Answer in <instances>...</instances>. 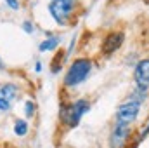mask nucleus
<instances>
[{
  "label": "nucleus",
  "mask_w": 149,
  "mask_h": 148,
  "mask_svg": "<svg viewBox=\"0 0 149 148\" xmlns=\"http://www.w3.org/2000/svg\"><path fill=\"white\" fill-rule=\"evenodd\" d=\"M123 40H125V35L121 32H113V33H109L108 37L104 38V42H102V52H104V56H111L113 52H116L121 47Z\"/></svg>",
  "instance_id": "6e6552de"
},
{
  "label": "nucleus",
  "mask_w": 149,
  "mask_h": 148,
  "mask_svg": "<svg viewBox=\"0 0 149 148\" xmlns=\"http://www.w3.org/2000/svg\"><path fill=\"white\" fill-rule=\"evenodd\" d=\"M59 44H61V38L59 37H49V38H45V40L38 45V49H40L42 52H47V51H54V49H57Z\"/></svg>",
  "instance_id": "1a4fd4ad"
},
{
  "label": "nucleus",
  "mask_w": 149,
  "mask_h": 148,
  "mask_svg": "<svg viewBox=\"0 0 149 148\" xmlns=\"http://www.w3.org/2000/svg\"><path fill=\"white\" fill-rule=\"evenodd\" d=\"M130 99H134V101H137V103H144L146 99H148V89H141V87H137L135 85V89H134V92L130 94Z\"/></svg>",
  "instance_id": "9d476101"
},
{
  "label": "nucleus",
  "mask_w": 149,
  "mask_h": 148,
  "mask_svg": "<svg viewBox=\"0 0 149 148\" xmlns=\"http://www.w3.org/2000/svg\"><path fill=\"white\" fill-rule=\"evenodd\" d=\"M17 87L14 84H3L0 87V111H9L12 108V101L17 98Z\"/></svg>",
  "instance_id": "423d86ee"
},
{
  "label": "nucleus",
  "mask_w": 149,
  "mask_h": 148,
  "mask_svg": "<svg viewBox=\"0 0 149 148\" xmlns=\"http://www.w3.org/2000/svg\"><path fill=\"white\" fill-rule=\"evenodd\" d=\"M24 113H26V117H33L35 115V103L33 101H26V105H24Z\"/></svg>",
  "instance_id": "f8f14e48"
},
{
  "label": "nucleus",
  "mask_w": 149,
  "mask_h": 148,
  "mask_svg": "<svg viewBox=\"0 0 149 148\" xmlns=\"http://www.w3.org/2000/svg\"><path fill=\"white\" fill-rule=\"evenodd\" d=\"M5 4H7L12 11H17V9H19V0H5Z\"/></svg>",
  "instance_id": "4468645a"
},
{
  "label": "nucleus",
  "mask_w": 149,
  "mask_h": 148,
  "mask_svg": "<svg viewBox=\"0 0 149 148\" xmlns=\"http://www.w3.org/2000/svg\"><path fill=\"white\" fill-rule=\"evenodd\" d=\"M135 85L141 89H149V59H141L134 70Z\"/></svg>",
  "instance_id": "0eeeda50"
},
{
  "label": "nucleus",
  "mask_w": 149,
  "mask_h": 148,
  "mask_svg": "<svg viewBox=\"0 0 149 148\" xmlns=\"http://www.w3.org/2000/svg\"><path fill=\"white\" fill-rule=\"evenodd\" d=\"M90 70H92V61L88 58H78V59H74L73 63L70 65L68 72H66L64 84L68 87H76L78 84H81L90 75Z\"/></svg>",
  "instance_id": "f257e3e1"
},
{
  "label": "nucleus",
  "mask_w": 149,
  "mask_h": 148,
  "mask_svg": "<svg viewBox=\"0 0 149 148\" xmlns=\"http://www.w3.org/2000/svg\"><path fill=\"white\" fill-rule=\"evenodd\" d=\"M88 108H90V103L87 99H78L76 103H71V105H63L59 110V118L68 127H76L80 118L88 111Z\"/></svg>",
  "instance_id": "f03ea898"
},
{
  "label": "nucleus",
  "mask_w": 149,
  "mask_h": 148,
  "mask_svg": "<svg viewBox=\"0 0 149 148\" xmlns=\"http://www.w3.org/2000/svg\"><path fill=\"white\" fill-rule=\"evenodd\" d=\"M74 5H76L74 0H50L49 12L57 25H68L74 11Z\"/></svg>",
  "instance_id": "7ed1b4c3"
},
{
  "label": "nucleus",
  "mask_w": 149,
  "mask_h": 148,
  "mask_svg": "<svg viewBox=\"0 0 149 148\" xmlns=\"http://www.w3.org/2000/svg\"><path fill=\"white\" fill-rule=\"evenodd\" d=\"M0 68H3V63H2V59H0Z\"/></svg>",
  "instance_id": "dca6fc26"
},
{
  "label": "nucleus",
  "mask_w": 149,
  "mask_h": 148,
  "mask_svg": "<svg viewBox=\"0 0 149 148\" xmlns=\"http://www.w3.org/2000/svg\"><path fill=\"white\" fill-rule=\"evenodd\" d=\"M14 132H16L17 136H24V134L28 132V124H26V120L17 118L16 124H14Z\"/></svg>",
  "instance_id": "9b49d317"
},
{
  "label": "nucleus",
  "mask_w": 149,
  "mask_h": 148,
  "mask_svg": "<svg viewBox=\"0 0 149 148\" xmlns=\"http://www.w3.org/2000/svg\"><path fill=\"white\" fill-rule=\"evenodd\" d=\"M130 132H132L130 124L116 120L114 127L111 129V134H109V148H123L130 138Z\"/></svg>",
  "instance_id": "39448f33"
},
{
  "label": "nucleus",
  "mask_w": 149,
  "mask_h": 148,
  "mask_svg": "<svg viewBox=\"0 0 149 148\" xmlns=\"http://www.w3.org/2000/svg\"><path fill=\"white\" fill-rule=\"evenodd\" d=\"M139 111H141V103H137V101H134V99L128 98L127 101H123L118 106V110H116V120L118 122H125V124H132V122L137 120Z\"/></svg>",
  "instance_id": "20e7f679"
},
{
  "label": "nucleus",
  "mask_w": 149,
  "mask_h": 148,
  "mask_svg": "<svg viewBox=\"0 0 149 148\" xmlns=\"http://www.w3.org/2000/svg\"><path fill=\"white\" fill-rule=\"evenodd\" d=\"M148 136H149V125L142 131V134H141V138H139V140H144V138H148Z\"/></svg>",
  "instance_id": "2eb2a0df"
},
{
  "label": "nucleus",
  "mask_w": 149,
  "mask_h": 148,
  "mask_svg": "<svg viewBox=\"0 0 149 148\" xmlns=\"http://www.w3.org/2000/svg\"><path fill=\"white\" fill-rule=\"evenodd\" d=\"M23 30H24L26 33H33V30H35V28H33L31 21H24V23H23Z\"/></svg>",
  "instance_id": "ddd939ff"
}]
</instances>
